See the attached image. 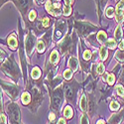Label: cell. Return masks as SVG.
<instances>
[{
    "mask_svg": "<svg viewBox=\"0 0 124 124\" xmlns=\"http://www.w3.org/2000/svg\"><path fill=\"white\" fill-rule=\"evenodd\" d=\"M35 45H36L35 36L32 33H29L27 38H26V41H25V48H26V52H27L28 56L32 55L33 51H34V48H35Z\"/></svg>",
    "mask_w": 124,
    "mask_h": 124,
    "instance_id": "obj_7",
    "label": "cell"
},
{
    "mask_svg": "<svg viewBox=\"0 0 124 124\" xmlns=\"http://www.w3.org/2000/svg\"><path fill=\"white\" fill-rule=\"evenodd\" d=\"M116 90H117V93H118L119 96L124 97V87L121 85H119L116 86Z\"/></svg>",
    "mask_w": 124,
    "mask_h": 124,
    "instance_id": "obj_34",
    "label": "cell"
},
{
    "mask_svg": "<svg viewBox=\"0 0 124 124\" xmlns=\"http://www.w3.org/2000/svg\"><path fill=\"white\" fill-rule=\"evenodd\" d=\"M1 69L8 76H10L15 80H18V78H19V70H18V67H17L16 63L14 62L13 58L8 59L7 61H5L1 66Z\"/></svg>",
    "mask_w": 124,
    "mask_h": 124,
    "instance_id": "obj_1",
    "label": "cell"
},
{
    "mask_svg": "<svg viewBox=\"0 0 124 124\" xmlns=\"http://www.w3.org/2000/svg\"><path fill=\"white\" fill-rule=\"evenodd\" d=\"M13 2L16 5L17 9L21 12L23 17H25V14L27 13L28 9L32 5L33 0H13Z\"/></svg>",
    "mask_w": 124,
    "mask_h": 124,
    "instance_id": "obj_4",
    "label": "cell"
},
{
    "mask_svg": "<svg viewBox=\"0 0 124 124\" xmlns=\"http://www.w3.org/2000/svg\"><path fill=\"white\" fill-rule=\"evenodd\" d=\"M75 26H76V29L78 32V34L81 36V37H87L89 34H91L92 32H94L95 30H97V27L92 25L90 23H86V22H79V21H77L75 23Z\"/></svg>",
    "mask_w": 124,
    "mask_h": 124,
    "instance_id": "obj_2",
    "label": "cell"
},
{
    "mask_svg": "<svg viewBox=\"0 0 124 124\" xmlns=\"http://www.w3.org/2000/svg\"><path fill=\"white\" fill-rule=\"evenodd\" d=\"M104 70H105V67H104V65H103L102 63L97 66V69H96V73H97V74L101 75V74L104 73Z\"/></svg>",
    "mask_w": 124,
    "mask_h": 124,
    "instance_id": "obj_35",
    "label": "cell"
},
{
    "mask_svg": "<svg viewBox=\"0 0 124 124\" xmlns=\"http://www.w3.org/2000/svg\"><path fill=\"white\" fill-rule=\"evenodd\" d=\"M35 2L40 6V5H43L46 2V0H35Z\"/></svg>",
    "mask_w": 124,
    "mask_h": 124,
    "instance_id": "obj_40",
    "label": "cell"
},
{
    "mask_svg": "<svg viewBox=\"0 0 124 124\" xmlns=\"http://www.w3.org/2000/svg\"><path fill=\"white\" fill-rule=\"evenodd\" d=\"M110 109L111 110H114V111H117L119 109V103L115 100H113L111 103H110Z\"/></svg>",
    "mask_w": 124,
    "mask_h": 124,
    "instance_id": "obj_33",
    "label": "cell"
},
{
    "mask_svg": "<svg viewBox=\"0 0 124 124\" xmlns=\"http://www.w3.org/2000/svg\"><path fill=\"white\" fill-rule=\"evenodd\" d=\"M87 100H86V96H85V94L84 93L81 95V98H80V109L82 110V111H86V109H87Z\"/></svg>",
    "mask_w": 124,
    "mask_h": 124,
    "instance_id": "obj_16",
    "label": "cell"
},
{
    "mask_svg": "<svg viewBox=\"0 0 124 124\" xmlns=\"http://www.w3.org/2000/svg\"><path fill=\"white\" fill-rule=\"evenodd\" d=\"M118 47H119V49H120L121 51H124V40H121V41H120Z\"/></svg>",
    "mask_w": 124,
    "mask_h": 124,
    "instance_id": "obj_38",
    "label": "cell"
},
{
    "mask_svg": "<svg viewBox=\"0 0 124 124\" xmlns=\"http://www.w3.org/2000/svg\"><path fill=\"white\" fill-rule=\"evenodd\" d=\"M73 114H74V112H73V109H71V107L70 106H67L65 108V111H64V115L67 118H71Z\"/></svg>",
    "mask_w": 124,
    "mask_h": 124,
    "instance_id": "obj_26",
    "label": "cell"
},
{
    "mask_svg": "<svg viewBox=\"0 0 124 124\" xmlns=\"http://www.w3.org/2000/svg\"><path fill=\"white\" fill-rule=\"evenodd\" d=\"M58 124H66V120L64 118H61L59 121H58Z\"/></svg>",
    "mask_w": 124,
    "mask_h": 124,
    "instance_id": "obj_41",
    "label": "cell"
},
{
    "mask_svg": "<svg viewBox=\"0 0 124 124\" xmlns=\"http://www.w3.org/2000/svg\"><path fill=\"white\" fill-rule=\"evenodd\" d=\"M80 124H89L88 119H87V117L85 115H81V117H80Z\"/></svg>",
    "mask_w": 124,
    "mask_h": 124,
    "instance_id": "obj_37",
    "label": "cell"
},
{
    "mask_svg": "<svg viewBox=\"0 0 124 124\" xmlns=\"http://www.w3.org/2000/svg\"><path fill=\"white\" fill-rule=\"evenodd\" d=\"M73 11V8L70 5H64V15L65 16H70Z\"/></svg>",
    "mask_w": 124,
    "mask_h": 124,
    "instance_id": "obj_29",
    "label": "cell"
},
{
    "mask_svg": "<svg viewBox=\"0 0 124 124\" xmlns=\"http://www.w3.org/2000/svg\"><path fill=\"white\" fill-rule=\"evenodd\" d=\"M122 36H123V32H122V29H121V26H118L114 32V37L116 40L118 41H121L122 40Z\"/></svg>",
    "mask_w": 124,
    "mask_h": 124,
    "instance_id": "obj_21",
    "label": "cell"
},
{
    "mask_svg": "<svg viewBox=\"0 0 124 124\" xmlns=\"http://www.w3.org/2000/svg\"><path fill=\"white\" fill-rule=\"evenodd\" d=\"M107 57H108V53H107V49H106V47H101L100 48V58H101V60L102 61H105L106 59H107Z\"/></svg>",
    "mask_w": 124,
    "mask_h": 124,
    "instance_id": "obj_23",
    "label": "cell"
},
{
    "mask_svg": "<svg viewBox=\"0 0 124 124\" xmlns=\"http://www.w3.org/2000/svg\"><path fill=\"white\" fill-rule=\"evenodd\" d=\"M97 124H105V123H104V121H103V120H99L97 122Z\"/></svg>",
    "mask_w": 124,
    "mask_h": 124,
    "instance_id": "obj_44",
    "label": "cell"
},
{
    "mask_svg": "<svg viewBox=\"0 0 124 124\" xmlns=\"http://www.w3.org/2000/svg\"><path fill=\"white\" fill-rule=\"evenodd\" d=\"M41 21H42V25H43L44 28H48L52 24V20L49 17H44L42 20H41Z\"/></svg>",
    "mask_w": 124,
    "mask_h": 124,
    "instance_id": "obj_27",
    "label": "cell"
},
{
    "mask_svg": "<svg viewBox=\"0 0 124 124\" xmlns=\"http://www.w3.org/2000/svg\"><path fill=\"white\" fill-rule=\"evenodd\" d=\"M105 46L109 49H115L116 48V42H115V40H113V39H108L106 42H105Z\"/></svg>",
    "mask_w": 124,
    "mask_h": 124,
    "instance_id": "obj_24",
    "label": "cell"
},
{
    "mask_svg": "<svg viewBox=\"0 0 124 124\" xmlns=\"http://www.w3.org/2000/svg\"><path fill=\"white\" fill-rule=\"evenodd\" d=\"M106 1H107V0H96V3H97V9H98V14H99V16H100V14H101L102 9L104 8V6H105Z\"/></svg>",
    "mask_w": 124,
    "mask_h": 124,
    "instance_id": "obj_22",
    "label": "cell"
},
{
    "mask_svg": "<svg viewBox=\"0 0 124 124\" xmlns=\"http://www.w3.org/2000/svg\"><path fill=\"white\" fill-rule=\"evenodd\" d=\"M122 118H123V113H119V114L113 115L109 119V123L110 124H119L122 121Z\"/></svg>",
    "mask_w": 124,
    "mask_h": 124,
    "instance_id": "obj_13",
    "label": "cell"
},
{
    "mask_svg": "<svg viewBox=\"0 0 124 124\" xmlns=\"http://www.w3.org/2000/svg\"><path fill=\"white\" fill-rule=\"evenodd\" d=\"M7 1H9V0H1V5H3L5 2H7ZM11 1H13V0H11Z\"/></svg>",
    "mask_w": 124,
    "mask_h": 124,
    "instance_id": "obj_43",
    "label": "cell"
},
{
    "mask_svg": "<svg viewBox=\"0 0 124 124\" xmlns=\"http://www.w3.org/2000/svg\"><path fill=\"white\" fill-rule=\"evenodd\" d=\"M37 50H38V52H39L40 54H43L44 52H45V50H46V45H45V43H44V41L40 40L39 42H38V44H37Z\"/></svg>",
    "mask_w": 124,
    "mask_h": 124,
    "instance_id": "obj_19",
    "label": "cell"
},
{
    "mask_svg": "<svg viewBox=\"0 0 124 124\" xmlns=\"http://www.w3.org/2000/svg\"><path fill=\"white\" fill-rule=\"evenodd\" d=\"M69 66H70V68L71 70L76 71V70H78V60H77L76 58L71 57V58L70 59V62H69Z\"/></svg>",
    "mask_w": 124,
    "mask_h": 124,
    "instance_id": "obj_14",
    "label": "cell"
},
{
    "mask_svg": "<svg viewBox=\"0 0 124 124\" xmlns=\"http://www.w3.org/2000/svg\"><path fill=\"white\" fill-rule=\"evenodd\" d=\"M74 84H66L64 85V90H65V95L68 99L71 100L75 95V85Z\"/></svg>",
    "mask_w": 124,
    "mask_h": 124,
    "instance_id": "obj_11",
    "label": "cell"
},
{
    "mask_svg": "<svg viewBox=\"0 0 124 124\" xmlns=\"http://www.w3.org/2000/svg\"><path fill=\"white\" fill-rule=\"evenodd\" d=\"M49 119H50V120H54V119H55V114H54V113H50Z\"/></svg>",
    "mask_w": 124,
    "mask_h": 124,
    "instance_id": "obj_42",
    "label": "cell"
},
{
    "mask_svg": "<svg viewBox=\"0 0 124 124\" xmlns=\"http://www.w3.org/2000/svg\"><path fill=\"white\" fill-rule=\"evenodd\" d=\"M114 15H115V10L113 9V7H108L106 9V16L108 18H112Z\"/></svg>",
    "mask_w": 124,
    "mask_h": 124,
    "instance_id": "obj_31",
    "label": "cell"
},
{
    "mask_svg": "<svg viewBox=\"0 0 124 124\" xmlns=\"http://www.w3.org/2000/svg\"><path fill=\"white\" fill-rule=\"evenodd\" d=\"M65 30H66V21H64V20H59V21H57L54 39L55 40H59L62 36H63Z\"/></svg>",
    "mask_w": 124,
    "mask_h": 124,
    "instance_id": "obj_9",
    "label": "cell"
},
{
    "mask_svg": "<svg viewBox=\"0 0 124 124\" xmlns=\"http://www.w3.org/2000/svg\"><path fill=\"white\" fill-rule=\"evenodd\" d=\"M1 87L7 92V94L10 95V97L13 98V99H16L18 97V88L14 85H11V84H6L4 81H1Z\"/></svg>",
    "mask_w": 124,
    "mask_h": 124,
    "instance_id": "obj_6",
    "label": "cell"
},
{
    "mask_svg": "<svg viewBox=\"0 0 124 124\" xmlns=\"http://www.w3.org/2000/svg\"><path fill=\"white\" fill-rule=\"evenodd\" d=\"M50 61H51L52 65H55V64L58 63V61H59V53H58V51L54 50L53 52H52V54L50 56Z\"/></svg>",
    "mask_w": 124,
    "mask_h": 124,
    "instance_id": "obj_15",
    "label": "cell"
},
{
    "mask_svg": "<svg viewBox=\"0 0 124 124\" xmlns=\"http://www.w3.org/2000/svg\"><path fill=\"white\" fill-rule=\"evenodd\" d=\"M8 112L11 115V119L14 124H18L20 121V110L15 103H10L8 105Z\"/></svg>",
    "mask_w": 124,
    "mask_h": 124,
    "instance_id": "obj_8",
    "label": "cell"
},
{
    "mask_svg": "<svg viewBox=\"0 0 124 124\" xmlns=\"http://www.w3.org/2000/svg\"><path fill=\"white\" fill-rule=\"evenodd\" d=\"M122 77H123V78H124V74H123V75H122Z\"/></svg>",
    "mask_w": 124,
    "mask_h": 124,
    "instance_id": "obj_46",
    "label": "cell"
},
{
    "mask_svg": "<svg viewBox=\"0 0 124 124\" xmlns=\"http://www.w3.org/2000/svg\"><path fill=\"white\" fill-rule=\"evenodd\" d=\"M115 58L118 60V62H120V63H124V51H117L116 54H115Z\"/></svg>",
    "mask_w": 124,
    "mask_h": 124,
    "instance_id": "obj_25",
    "label": "cell"
},
{
    "mask_svg": "<svg viewBox=\"0 0 124 124\" xmlns=\"http://www.w3.org/2000/svg\"><path fill=\"white\" fill-rule=\"evenodd\" d=\"M31 76H32V78H33L34 79H38V78L41 77V70H40L38 67L34 68V69L32 70V73H31Z\"/></svg>",
    "mask_w": 124,
    "mask_h": 124,
    "instance_id": "obj_20",
    "label": "cell"
},
{
    "mask_svg": "<svg viewBox=\"0 0 124 124\" xmlns=\"http://www.w3.org/2000/svg\"><path fill=\"white\" fill-rule=\"evenodd\" d=\"M29 20H30V22H34L35 20H36V18H37V12H36V10H34V9H32L30 11V13H29Z\"/></svg>",
    "mask_w": 124,
    "mask_h": 124,
    "instance_id": "obj_28",
    "label": "cell"
},
{
    "mask_svg": "<svg viewBox=\"0 0 124 124\" xmlns=\"http://www.w3.org/2000/svg\"><path fill=\"white\" fill-rule=\"evenodd\" d=\"M46 10L48 11L49 14L57 17V16H60L62 13V5L58 1L48 0L46 2Z\"/></svg>",
    "mask_w": 124,
    "mask_h": 124,
    "instance_id": "obj_3",
    "label": "cell"
},
{
    "mask_svg": "<svg viewBox=\"0 0 124 124\" xmlns=\"http://www.w3.org/2000/svg\"><path fill=\"white\" fill-rule=\"evenodd\" d=\"M52 1H58L59 2V0H52Z\"/></svg>",
    "mask_w": 124,
    "mask_h": 124,
    "instance_id": "obj_45",
    "label": "cell"
},
{
    "mask_svg": "<svg viewBox=\"0 0 124 124\" xmlns=\"http://www.w3.org/2000/svg\"><path fill=\"white\" fill-rule=\"evenodd\" d=\"M96 39H97V41H98L100 44H104V43L106 42V39H107L105 32H103V31H100V32L97 34Z\"/></svg>",
    "mask_w": 124,
    "mask_h": 124,
    "instance_id": "obj_17",
    "label": "cell"
},
{
    "mask_svg": "<svg viewBox=\"0 0 124 124\" xmlns=\"http://www.w3.org/2000/svg\"><path fill=\"white\" fill-rule=\"evenodd\" d=\"M7 43H8V46H9L10 50L15 51L18 48V41H17V38H16L14 33L11 34V35H9V37L7 39Z\"/></svg>",
    "mask_w": 124,
    "mask_h": 124,
    "instance_id": "obj_12",
    "label": "cell"
},
{
    "mask_svg": "<svg viewBox=\"0 0 124 124\" xmlns=\"http://www.w3.org/2000/svg\"><path fill=\"white\" fill-rule=\"evenodd\" d=\"M115 16H116V21L122 22L124 19V0H120L118 2L116 9H115Z\"/></svg>",
    "mask_w": 124,
    "mask_h": 124,
    "instance_id": "obj_10",
    "label": "cell"
},
{
    "mask_svg": "<svg viewBox=\"0 0 124 124\" xmlns=\"http://www.w3.org/2000/svg\"><path fill=\"white\" fill-rule=\"evenodd\" d=\"M107 84L109 85H112L113 84H114V81H115V75L114 74H110V75H108V77H107Z\"/></svg>",
    "mask_w": 124,
    "mask_h": 124,
    "instance_id": "obj_32",
    "label": "cell"
},
{
    "mask_svg": "<svg viewBox=\"0 0 124 124\" xmlns=\"http://www.w3.org/2000/svg\"><path fill=\"white\" fill-rule=\"evenodd\" d=\"M71 77H73V70H71L70 69H67L65 71H64V78L66 79H70Z\"/></svg>",
    "mask_w": 124,
    "mask_h": 124,
    "instance_id": "obj_30",
    "label": "cell"
},
{
    "mask_svg": "<svg viewBox=\"0 0 124 124\" xmlns=\"http://www.w3.org/2000/svg\"><path fill=\"white\" fill-rule=\"evenodd\" d=\"M62 102H63V92H62L61 88H56L54 93H53V97H52V106L54 109L59 110Z\"/></svg>",
    "mask_w": 124,
    "mask_h": 124,
    "instance_id": "obj_5",
    "label": "cell"
},
{
    "mask_svg": "<svg viewBox=\"0 0 124 124\" xmlns=\"http://www.w3.org/2000/svg\"><path fill=\"white\" fill-rule=\"evenodd\" d=\"M64 2H65V5H70V6H71L73 5V0H64Z\"/></svg>",
    "mask_w": 124,
    "mask_h": 124,
    "instance_id": "obj_39",
    "label": "cell"
},
{
    "mask_svg": "<svg viewBox=\"0 0 124 124\" xmlns=\"http://www.w3.org/2000/svg\"><path fill=\"white\" fill-rule=\"evenodd\" d=\"M82 58H84L85 61H89L91 58V52L89 50H86L84 52V55H82Z\"/></svg>",
    "mask_w": 124,
    "mask_h": 124,
    "instance_id": "obj_36",
    "label": "cell"
},
{
    "mask_svg": "<svg viewBox=\"0 0 124 124\" xmlns=\"http://www.w3.org/2000/svg\"><path fill=\"white\" fill-rule=\"evenodd\" d=\"M22 103L24 105H27V104H29L30 103V101H31V95H30V93L29 92H27V91H25V92H23V94H22Z\"/></svg>",
    "mask_w": 124,
    "mask_h": 124,
    "instance_id": "obj_18",
    "label": "cell"
}]
</instances>
